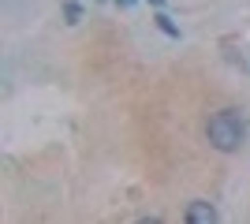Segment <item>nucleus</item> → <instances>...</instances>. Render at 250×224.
Segmentation results:
<instances>
[{
  "label": "nucleus",
  "instance_id": "f257e3e1",
  "mask_svg": "<svg viewBox=\"0 0 250 224\" xmlns=\"http://www.w3.org/2000/svg\"><path fill=\"white\" fill-rule=\"evenodd\" d=\"M243 135H247V123H243L239 108H220L206 123V139L217 153H235L243 146Z\"/></svg>",
  "mask_w": 250,
  "mask_h": 224
},
{
  "label": "nucleus",
  "instance_id": "f03ea898",
  "mask_svg": "<svg viewBox=\"0 0 250 224\" xmlns=\"http://www.w3.org/2000/svg\"><path fill=\"white\" fill-rule=\"evenodd\" d=\"M183 221H187V224H217L220 213H217V205H213V202H206V198H194V202L187 205Z\"/></svg>",
  "mask_w": 250,
  "mask_h": 224
},
{
  "label": "nucleus",
  "instance_id": "7ed1b4c3",
  "mask_svg": "<svg viewBox=\"0 0 250 224\" xmlns=\"http://www.w3.org/2000/svg\"><path fill=\"white\" fill-rule=\"evenodd\" d=\"M153 22H157V30H161V34H168V38H176V41H179V26H176V22H172V15H168L165 8H157Z\"/></svg>",
  "mask_w": 250,
  "mask_h": 224
},
{
  "label": "nucleus",
  "instance_id": "20e7f679",
  "mask_svg": "<svg viewBox=\"0 0 250 224\" xmlns=\"http://www.w3.org/2000/svg\"><path fill=\"white\" fill-rule=\"evenodd\" d=\"M63 19H67V22H71V26H75V22L83 19V8H79L75 0H67V4H63Z\"/></svg>",
  "mask_w": 250,
  "mask_h": 224
},
{
  "label": "nucleus",
  "instance_id": "39448f33",
  "mask_svg": "<svg viewBox=\"0 0 250 224\" xmlns=\"http://www.w3.org/2000/svg\"><path fill=\"white\" fill-rule=\"evenodd\" d=\"M138 0H120V8H135Z\"/></svg>",
  "mask_w": 250,
  "mask_h": 224
},
{
  "label": "nucleus",
  "instance_id": "423d86ee",
  "mask_svg": "<svg viewBox=\"0 0 250 224\" xmlns=\"http://www.w3.org/2000/svg\"><path fill=\"white\" fill-rule=\"evenodd\" d=\"M149 4H153V8H165V0H149Z\"/></svg>",
  "mask_w": 250,
  "mask_h": 224
}]
</instances>
